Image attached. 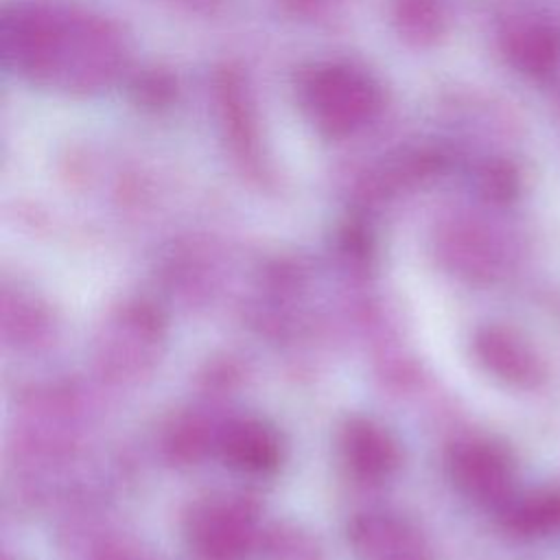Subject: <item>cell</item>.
<instances>
[{"mask_svg":"<svg viewBox=\"0 0 560 560\" xmlns=\"http://www.w3.org/2000/svg\"><path fill=\"white\" fill-rule=\"evenodd\" d=\"M308 103L328 133H346L374 114L378 94L363 74L350 68H326L313 77Z\"/></svg>","mask_w":560,"mask_h":560,"instance_id":"cell-1","label":"cell"},{"mask_svg":"<svg viewBox=\"0 0 560 560\" xmlns=\"http://www.w3.org/2000/svg\"><path fill=\"white\" fill-rule=\"evenodd\" d=\"M455 483L472 499L494 503L510 492L512 466L508 455L490 442H464L451 455Z\"/></svg>","mask_w":560,"mask_h":560,"instance_id":"cell-2","label":"cell"},{"mask_svg":"<svg viewBox=\"0 0 560 560\" xmlns=\"http://www.w3.org/2000/svg\"><path fill=\"white\" fill-rule=\"evenodd\" d=\"M475 352L481 365L505 383L534 387L545 378V365L534 348L503 326L481 328L475 337Z\"/></svg>","mask_w":560,"mask_h":560,"instance_id":"cell-3","label":"cell"},{"mask_svg":"<svg viewBox=\"0 0 560 560\" xmlns=\"http://www.w3.org/2000/svg\"><path fill=\"white\" fill-rule=\"evenodd\" d=\"M195 545L208 560H236L247 549L249 521L234 505H210L195 518Z\"/></svg>","mask_w":560,"mask_h":560,"instance_id":"cell-4","label":"cell"},{"mask_svg":"<svg viewBox=\"0 0 560 560\" xmlns=\"http://www.w3.org/2000/svg\"><path fill=\"white\" fill-rule=\"evenodd\" d=\"M223 455L234 468L245 472H265L278 464L280 446L269 427L256 420H243L225 431Z\"/></svg>","mask_w":560,"mask_h":560,"instance_id":"cell-5","label":"cell"},{"mask_svg":"<svg viewBox=\"0 0 560 560\" xmlns=\"http://www.w3.org/2000/svg\"><path fill=\"white\" fill-rule=\"evenodd\" d=\"M343 451L350 468L365 479H378L396 464V448L387 433L365 420H354L348 424Z\"/></svg>","mask_w":560,"mask_h":560,"instance_id":"cell-6","label":"cell"},{"mask_svg":"<svg viewBox=\"0 0 560 560\" xmlns=\"http://www.w3.org/2000/svg\"><path fill=\"white\" fill-rule=\"evenodd\" d=\"M505 523L518 536H545L560 529V492L525 497L508 510Z\"/></svg>","mask_w":560,"mask_h":560,"instance_id":"cell-7","label":"cell"},{"mask_svg":"<svg viewBox=\"0 0 560 560\" xmlns=\"http://www.w3.org/2000/svg\"><path fill=\"white\" fill-rule=\"evenodd\" d=\"M523 59L529 68H542L549 63L553 55V37L549 33L534 31L529 39L523 44Z\"/></svg>","mask_w":560,"mask_h":560,"instance_id":"cell-8","label":"cell"}]
</instances>
